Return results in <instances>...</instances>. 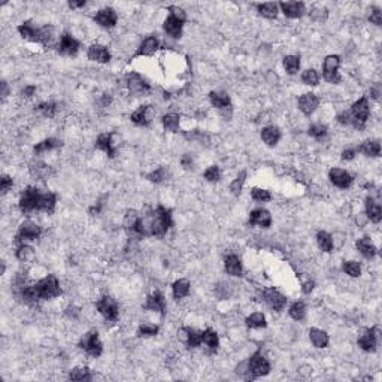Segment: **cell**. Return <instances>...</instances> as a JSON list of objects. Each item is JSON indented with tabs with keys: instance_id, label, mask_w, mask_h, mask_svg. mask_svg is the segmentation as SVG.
Listing matches in <instances>:
<instances>
[{
	"instance_id": "cell-1",
	"label": "cell",
	"mask_w": 382,
	"mask_h": 382,
	"mask_svg": "<svg viewBox=\"0 0 382 382\" xmlns=\"http://www.w3.org/2000/svg\"><path fill=\"white\" fill-rule=\"evenodd\" d=\"M61 294L60 282L54 275H48L35 285L21 287V297L26 303H36L39 300H48Z\"/></svg>"
},
{
	"instance_id": "cell-2",
	"label": "cell",
	"mask_w": 382,
	"mask_h": 382,
	"mask_svg": "<svg viewBox=\"0 0 382 382\" xmlns=\"http://www.w3.org/2000/svg\"><path fill=\"white\" fill-rule=\"evenodd\" d=\"M169 11H170V15L166 18V21L163 24V29L169 36L178 39L182 35V27H184V23H185V12L181 8H176V6H170Z\"/></svg>"
},
{
	"instance_id": "cell-3",
	"label": "cell",
	"mask_w": 382,
	"mask_h": 382,
	"mask_svg": "<svg viewBox=\"0 0 382 382\" xmlns=\"http://www.w3.org/2000/svg\"><path fill=\"white\" fill-rule=\"evenodd\" d=\"M271 372V364L268 361V358L260 352H254L251 357H249V361H248V379H256V378H260V376H265Z\"/></svg>"
},
{
	"instance_id": "cell-4",
	"label": "cell",
	"mask_w": 382,
	"mask_h": 382,
	"mask_svg": "<svg viewBox=\"0 0 382 382\" xmlns=\"http://www.w3.org/2000/svg\"><path fill=\"white\" fill-rule=\"evenodd\" d=\"M349 113H351V118H352V125L357 127V129H363V127L366 125V122H367V119H369V113H370L367 97L366 96L360 97L351 106Z\"/></svg>"
},
{
	"instance_id": "cell-5",
	"label": "cell",
	"mask_w": 382,
	"mask_h": 382,
	"mask_svg": "<svg viewBox=\"0 0 382 382\" xmlns=\"http://www.w3.org/2000/svg\"><path fill=\"white\" fill-rule=\"evenodd\" d=\"M79 348H82L91 357H99L103 351V345L99 340V333L96 330H91L84 334L79 340Z\"/></svg>"
},
{
	"instance_id": "cell-6",
	"label": "cell",
	"mask_w": 382,
	"mask_h": 382,
	"mask_svg": "<svg viewBox=\"0 0 382 382\" xmlns=\"http://www.w3.org/2000/svg\"><path fill=\"white\" fill-rule=\"evenodd\" d=\"M41 191L35 187H27L20 199V209L23 212H32L39 211V200H41Z\"/></svg>"
},
{
	"instance_id": "cell-7",
	"label": "cell",
	"mask_w": 382,
	"mask_h": 382,
	"mask_svg": "<svg viewBox=\"0 0 382 382\" xmlns=\"http://www.w3.org/2000/svg\"><path fill=\"white\" fill-rule=\"evenodd\" d=\"M96 308L99 311V314L108 320V321H116L118 320V315H119V308H118V303L110 297V296H103L97 303H96Z\"/></svg>"
},
{
	"instance_id": "cell-8",
	"label": "cell",
	"mask_w": 382,
	"mask_h": 382,
	"mask_svg": "<svg viewBox=\"0 0 382 382\" xmlns=\"http://www.w3.org/2000/svg\"><path fill=\"white\" fill-rule=\"evenodd\" d=\"M339 66H340V57L339 55H328L326 57L323 63V76L327 82L337 84L340 81L339 76Z\"/></svg>"
},
{
	"instance_id": "cell-9",
	"label": "cell",
	"mask_w": 382,
	"mask_h": 382,
	"mask_svg": "<svg viewBox=\"0 0 382 382\" xmlns=\"http://www.w3.org/2000/svg\"><path fill=\"white\" fill-rule=\"evenodd\" d=\"M41 233H42V230L38 224H35L32 221H26L20 225L15 240L20 243H23L24 240H36V239H39Z\"/></svg>"
},
{
	"instance_id": "cell-10",
	"label": "cell",
	"mask_w": 382,
	"mask_h": 382,
	"mask_svg": "<svg viewBox=\"0 0 382 382\" xmlns=\"http://www.w3.org/2000/svg\"><path fill=\"white\" fill-rule=\"evenodd\" d=\"M125 84L132 94H144L150 91V84L136 72H130L125 76Z\"/></svg>"
},
{
	"instance_id": "cell-11",
	"label": "cell",
	"mask_w": 382,
	"mask_h": 382,
	"mask_svg": "<svg viewBox=\"0 0 382 382\" xmlns=\"http://www.w3.org/2000/svg\"><path fill=\"white\" fill-rule=\"evenodd\" d=\"M263 297L266 300V303L276 312H281L285 305H287V297L284 294H281L278 290L275 288H268L263 291Z\"/></svg>"
},
{
	"instance_id": "cell-12",
	"label": "cell",
	"mask_w": 382,
	"mask_h": 382,
	"mask_svg": "<svg viewBox=\"0 0 382 382\" xmlns=\"http://www.w3.org/2000/svg\"><path fill=\"white\" fill-rule=\"evenodd\" d=\"M249 224H251V225H259V227L268 228V227H271V224H272V217H271L269 211H266V209H263V208L254 209V211H251V214H249Z\"/></svg>"
},
{
	"instance_id": "cell-13",
	"label": "cell",
	"mask_w": 382,
	"mask_h": 382,
	"mask_svg": "<svg viewBox=\"0 0 382 382\" xmlns=\"http://www.w3.org/2000/svg\"><path fill=\"white\" fill-rule=\"evenodd\" d=\"M144 308L147 311H154V312H159V314L164 315V312H166V299H164V296L160 291H156V293H153L151 296L147 297V302H145Z\"/></svg>"
},
{
	"instance_id": "cell-14",
	"label": "cell",
	"mask_w": 382,
	"mask_h": 382,
	"mask_svg": "<svg viewBox=\"0 0 382 382\" xmlns=\"http://www.w3.org/2000/svg\"><path fill=\"white\" fill-rule=\"evenodd\" d=\"M94 20L105 29H112L115 27L116 21H118V15L116 12L112 9V8H105V9H100L96 15H94Z\"/></svg>"
},
{
	"instance_id": "cell-15",
	"label": "cell",
	"mask_w": 382,
	"mask_h": 382,
	"mask_svg": "<svg viewBox=\"0 0 382 382\" xmlns=\"http://www.w3.org/2000/svg\"><path fill=\"white\" fill-rule=\"evenodd\" d=\"M318 103H320V99L314 93H306L299 97V109L308 116L315 112V109L318 108Z\"/></svg>"
},
{
	"instance_id": "cell-16",
	"label": "cell",
	"mask_w": 382,
	"mask_h": 382,
	"mask_svg": "<svg viewBox=\"0 0 382 382\" xmlns=\"http://www.w3.org/2000/svg\"><path fill=\"white\" fill-rule=\"evenodd\" d=\"M328 178H330L331 184L339 188H348V187H351V184L354 181L352 176L343 169H331L328 173Z\"/></svg>"
},
{
	"instance_id": "cell-17",
	"label": "cell",
	"mask_w": 382,
	"mask_h": 382,
	"mask_svg": "<svg viewBox=\"0 0 382 382\" xmlns=\"http://www.w3.org/2000/svg\"><path fill=\"white\" fill-rule=\"evenodd\" d=\"M58 51L64 55H75L79 51V42L69 33H63L58 45Z\"/></svg>"
},
{
	"instance_id": "cell-18",
	"label": "cell",
	"mask_w": 382,
	"mask_h": 382,
	"mask_svg": "<svg viewBox=\"0 0 382 382\" xmlns=\"http://www.w3.org/2000/svg\"><path fill=\"white\" fill-rule=\"evenodd\" d=\"M376 327L366 330V333L358 339V346L366 352H373L376 349Z\"/></svg>"
},
{
	"instance_id": "cell-19",
	"label": "cell",
	"mask_w": 382,
	"mask_h": 382,
	"mask_svg": "<svg viewBox=\"0 0 382 382\" xmlns=\"http://www.w3.org/2000/svg\"><path fill=\"white\" fill-rule=\"evenodd\" d=\"M281 9L285 17L288 18H300L306 11H305V3L302 2H282Z\"/></svg>"
},
{
	"instance_id": "cell-20",
	"label": "cell",
	"mask_w": 382,
	"mask_h": 382,
	"mask_svg": "<svg viewBox=\"0 0 382 382\" xmlns=\"http://www.w3.org/2000/svg\"><path fill=\"white\" fill-rule=\"evenodd\" d=\"M87 55H88V58L91 60V61H96V63H108L109 60H110V54H109V51L103 47V45H91L90 48H88V53H87Z\"/></svg>"
},
{
	"instance_id": "cell-21",
	"label": "cell",
	"mask_w": 382,
	"mask_h": 382,
	"mask_svg": "<svg viewBox=\"0 0 382 382\" xmlns=\"http://www.w3.org/2000/svg\"><path fill=\"white\" fill-rule=\"evenodd\" d=\"M209 100L211 103L218 108L219 110L225 112V110H230L231 109V100H230V96L227 93H217V91H212L209 94Z\"/></svg>"
},
{
	"instance_id": "cell-22",
	"label": "cell",
	"mask_w": 382,
	"mask_h": 382,
	"mask_svg": "<svg viewBox=\"0 0 382 382\" xmlns=\"http://www.w3.org/2000/svg\"><path fill=\"white\" fill-rule=\"evenodd\" d=\"M130 119L136 124V125H148L151 122V106L148 105H142L139 106L130 116Z\"/></svg>"
},
{
	"instance_id": "cell-23",
	"label": "cell",
	"mask_w": 382,
	"mask_h": 382,
	"mask_svg": "<svg viewBox=\"0 0 382 382\" xmlns=\"http://www.w3.org/2000/svg\"><path fill=\"white\" fill-rule=\"evenodd\" d=\"M159 48V39L156 36H148L142 41L139 50L136 51L135 57H142V55H153Z\"/></svg>"
},
{
	"instance_id": "cell-24",
	"label": "cell",
	"mask_w": 382,
	"mask_h": 382,
	"mask_svg": "<svg viewBox=\"0 0 382 382\" xmlns=\"http://www.w3.org/2000/svg\"><path fill=\"white\" fill-rule=\"evenodd\" d=\"M181 340L188 346V348H197L202 345V340H200V333L196 331L194 328H190V327H184L181 330Z\"/></svg>"
},
{
	"instance_id": "cell-25",
	"label": "cell",
	"mask_w": 382,
	"mask_h": 382,
	"mask_svg": "<svg viewBox=\"0 0 382 382\" xmlns=\"http://www.w3.org/2000/svg\"><path fill=\"white\" fill-rule=\"evenodd\" d=\"M200 340H202V345H205L209 352H217V349L219 346V339H218V334L214 330L206 328L205 331H202L200 333Z\"/></svg>"
},
{
	"instance_id": "cell-26",
	"label": "cell",
	"mask_w": 382,
	"mask_h": 382,
	"mask_svg": "<svg viewBox=\"0 0 382 382\" xmlns=\"http://www.w3.org/2000/svg\"><path fill=\"white\" fill-rule=\"evenodd\" d=\"M366 214H367V218L375 224L381 222V219H382V208L372 197L366 199Z\"/></svg>"
},
{
	"instance_id": "cell-27",
	"label": "cell",
	"mask_w": 382,
	"mask_h": 382,
	"mask_svg": "<svg viewBox=\"0 0 382 382\" xmlns=\"http://www.w3.org/2000/svg\"><path fill=\"white\" fill-rule=\"evenodd\" d=\"M224 268H225V272L231 276H240L242 275V262L237 256H234V254H230V256L225 257Z\"/></svg>"
},
{
	"instance_id": "cell-28",
	"label": "cell",
	"mask_w": 382,
	"mask_h": 382,
	"mask_svg": "<svg viewBox=\"0 0 382 382\" xmlns=\"http://www.w3.org/2000/svg\"><path fill=\"white\" fill-rule=\"evenodd\" d=\"M112 133H102L99 135L97 141H96V147L102 151H105L109 157H115V148H113V142H112Z\"/></svg>"
},
{
	"instance_id": "cell-29",
	"label": "cell",
	"mask_w": 382,
	"mask_h": 382,
	"mask_svg": "<svg viewBox=\"0 0 382 382\" xmlns=\"http://www.w3.org/2000/svg\"><path fill=\"white\" fill-rule=\"evenodd\" d=\"M262 139L269 147H275L279 142V139H281V132H279L278 127H275V125L265 127V129L262 130Z\"/></svg>"
},
{
	"instance_id": "cell-30",
	"label": "cell",
	"mask_w": 382,
	"mask_h": 382,
	"mask_svg": "<svg viewBox=\"0 0 382 382\" xmlns=\"http://www.w3.org/2000/svg\"><path fill=\"white\" fill-rule=\"evenodd\" d=\"M357 249L361 252V256L366 259H373L376 256V246L369 237H361L357 240Z\"/></svg>"
},
{
	"instance_id": "cell-31",
	"label": "cell",
	"mask_w": 382,
	"mask_h": 382,
	"mask_svg": "<svg viewBox=\"0 0 382 382\" xmlns=\"http://www.w3.org/2000/svg\"><path fill=\"white\" fill-rule=\"evenodd\" d=\"M357 150H358V153H363L367 157H379L381 156V144H379V141H366Z\"/></svg>"
},
{
	"instance_id": "cell-32",
	"label": "cell",
	"mask_w": 382,
	"mask_h": 382,
	"mask_svg": "<svg viewBox=\"0 0 382 382\" xmlns=\"http://www.w3.org/2000/svg\"><path fill=\"white\" fill-rule=\"evenodd\" d=\"M309 339L317 348H326L328 345V334L320 328H311L309 330Z\"/></svg>"
},
{
	"instance_id": "cell-33",
	"label": "cell",
	"mask_w": 382,
	"mask_h": 382,
	"mask_svg": "<svg viewBox=\"0 0 382 382\" xmlns=\"http://www.w3.org/2000/svg\"><path fill=\"white\" fill-rule=\"evenodd\" d=\"M57 205V194L54 193H42L39 200V211L53 212Z\"/></svg>"
},
{
	"instance_id": "cell-34",
	"label": "cell",
	"mask_w": 382,
	"mask_h": 382,
	"mask_svg": "<svg viewBox=\"0 0 382 382\" xmlns=\"http://www.w3.org/2000/svg\"><path fill=\"white\" fill-rule=\"evenodd\" d=\"M18 32L24 39L33 41V42H39V29H35L32 26V23H23L18 26Z\"/></svg>"
},
{
	"instance_id": "cell-35",
	"label": "cell",
	"mask_w": 382,
	"mask_h": 382,
	"mask_svg": "<svg viewBox=\"0 0 382 382\" xmlns=\"http://www.w3.org/2000/svg\"><path fill=\"white\" fill-rule=\"evenodd\" d=\"M317 243L320 246V249H323L324 252H331L333 251V237L327 233V231H318L317 233Z\"/></svg>"
},
{
	"instance_id": "cell-36",
	"label": "cell",
	"mask_w": 382,
	"mask_h": 382,
	"mask_svg": "<svg viewBox=\"0 0 382 382\" xmlns=\"http://www.w3.org/2000/svg\"><path fill=\"white\" fill-rule=\"evenodd\" d=\"M163 127L167 130V132H178L179 129V122H181V116L176 115V113H169V115H164L163 119Z\"/></svg>"
},
{
	"instance_id": "cell-37",
	"label": "cell",
	"mask_w": 382,
	"mask_h": 382,
	"mask_svg": "<svg viewBox=\"0 0 382 382\" xmlns=\"http://www.w3.org/2000/svg\"><path fill=\"white\" fill-rule=\"evenodd\" d=\"M257 11L262 17L273 20L278 15V5L276 3H260V5H257Z\"/></svg>"
},
{
	"instance_id": "cell-38",
	"label": "cell",
	"mask_w": 382,
	"mask_h": 382,
	"mask_svg": "<svg viewBox=\"0 0 382 382\" xmlns=\"http://www.w3.org/2000/svg\"><path fill=\"white\" fill-rule=\"evenodd\" d=\"M173 297L175 299H182L190 294V282L187 279H179L173 284Z\"/></svg>"
},
{
	"instance_id": "cell-39",
	"label": "cell",
	"mask_w": 382,
	"mask_h": 382,
	"mask_svg": "<svg viewBox=\"0 0 382 382\" xmlns=\"http://www.w3.org/2000/svg\"><path fill=\"white\" fill-rule=\"evenodd\" d=\"M246 326L249 328H263L266 327V317L262 312H254L246 318Z\"/></svg>"
},
{
	"instance_id": "cell-40",
	"label": "cell",
	"mask_w": 382,
	"mask_h": 382,
	"mask_svg": "<svg viewBox=\"0 0 382 382\" xmlns=\"http://www.w3.org/2000/svg\"><path fill=\"white\" fill-rule=\"evenodd\" d=\"M60 147H61V141L50 138V139H45V141L39 142L35 147V153L41 154V153H45V151H50V150H55V148H60Z\"/></svg>"
},
{
	"instance_id": "cell-41",
	"label": "cell",
	"mask_w": 382,
	"mask_h": 382,
	"mask_svg": "<svg viewBox=\"0 0 382 382\" xmlns=\"http://www.w3.org/2000/svg\"><path fill=\"white\" fill-rule=\"evenodd\" d=\"M69 379L78 381V382H81V381H90V379H91V372H90L88 367H75V369L70 370Z\"/></svg>"
},
{
	"instance_id": "cell-42",
	"label": "cell",
	"mask_w": 382,
	"mask_h": 382,
	"mask_svg": "<svg viewBox=\"0 0 382 382\" xmlns=\"http://www.w3.org/2000/svg\"><path fill=\"white\" fill-rule=\"evenodd\" d=\"M288 314H290V317H291L293 320H296V321L303 320L305 315H306V306H305V303H303V302H294V303L290 306Z\"/></svg>"
},
{
	"instance_id": "cell-43",
	"label": "cell",
	"mask_w": 382,
	"mask_h": 382,
	"mask_svg": "<svg viewBox=\"0 0 382 382\" xmlns=\"http://www.w3.org/2000/svg\"><path fill=\"white\" fill-rule=\"evenodd\" d=\"M17 259H18L20 262H30V260H33V259H35V251H33V248L29 246V245L21 243V245L18 246V249H17Z\"/></svg>"
},
{
	"instance_id": "cell-44",
	"label": "cell",
	"mask_w": 382,
	"mask_h": 382,
	"mask_svg": "<svg viewBox=\"0 0 382 382\" xmlns=\"http://www.w3.org/2000/svg\"><path fill=\"white\" fill-rule=\"evenodd\" d=\"M284 67L290 75H294L300 69V58L297 55H288L284 58Z\"/></svg>"
},
{
	"instance_id": "cell-45",
	"label": "cell",
	"mask_w": 382,
	"mask_h": 382,
	"mask_svg": "<svg viewBox=\"0 0 382 382\" xmlns=\"http://www.w3.org/2000/svg\"><path fill=\"white\" fill-rule=\"evenodd\" d=\"M36 109L44 116L53 118L55 115V112H57V103H54V102H42V103H39V106Z\"/></svg>"
},
{
	"instance_id": "cell-46",
	"label": "cell",
	"mask_w": 382,
	"mask_h": 382,
	"mask_svg": "<svg viewBox=\"0 0 382 382\" xmlns=\"http://www.w3.org/2000/svg\"><path fill=\"white\" fill-rule=\"evenodd\" d=\"M343 272L349 275L351 278H358L361 275V266L357 262H345L343 263Z\"/></svg>"
},
{
	"instance_id": "cell-47",
	"label": "cell",
	"mask_w": 382,
	"mask_h": 382,
	"mask_svg": "<svg viewBox=\"0 0 382 382\" xmlns=\"http://www.w3.org/2000/svg\"><path fill=\"white\" fill-rule=\"evenodd\" d=\"M157 333H159V327L154 324H148V323L141 324L138 328V334L141 337H151V336H156Z\"/></svg>"
},
{
	"instance_id": "cell-48",
	"label": "cell",
	"mask_w": 382,
	"mask_h": 382,
	"mask_svg": "<svg viewBox=\"0 0 382 382\" xmlns=\"http://www.w3.org/2000/svg\"><path fill=\"white\" fill-rule=\"evenodd\" d=\"M302 81H303V84H306V85H318V82H320V76H318V73H317V70H314V69H308V70H305L303 72V75H302Z\"/></svg>"
},
{
	"instance_id": "cell-49",
	"label": "cell",
	"mask_w": 382,
	"mask_h": 382,
	"mask_svg": "<svg viewBox=\"0 0 382 382\" xmlns=\"http://www.w3.org/2000/svg\"><path fill=\"white\" fill-rule=\"evenodd\" d=\"M251 197L256 202H269L272 199V196H271V193L268 190L257 188V187L251 190Z\"/></svg>"
},
{
	"instance_id": "cell-50",
	"label": "cell",
	"mask_w": 382,
	"mask_h": 382,
	"mask_svg": "<svg viewBox=\"0 0 382 382\" xmlns=\"http://www.w3.org/2000/svg\"><path fill=\"white\" fill-rule=\"evenodd\" d=\"M309 136L315 138V139H321L327 135V127L323 125V124H314L309 127Z\"/></svg>"
},
{
	"instance_id": "cell-51",
	"label": "cell",
	"mask_w": 382,
	"mask_h": 382,
	"mask_svg": "<svg viewBox=\"0 0 382 382\" xmlns=\"http://www.w3.org/2000/svg\"><path fill=\"white\" fill-rule=\"evenodd\" d=\"M203 176H205V179L209 181V182H218V181L221 179V170H219V167H217V166H211V167H208V169L205 170Z\"/></svg>"
},
{
	"instance_id": "cell-52",
	"label": "cell",
	"mask_w": 382,
	"mask_h": 382,
	"mask_svg": "<svg viewBox=\"0 0 382 382\" xmlns=\"http://www.w3.org/2000/svg\"><path fill=\"white\" fill-rule=\"evenodd\" d=\"M30 172H32V175L36 176V178H45V176L48 175L50 169H48V166L44 164V163H36V164H32Z\"/></svg>"
},
{
	"instance_id": "cell-53",
	"label": "cell",
	"mask_w": 382,
	"mask_h": 382,
	"mask_svg": "<svg viewBox=\"0 0 382 382\" xmlns=\"http://www.w3.org/2000/svg\"><path fill=\"white\" fill-rule=\"evenodd\" d=\"M245 178H246V173L245 172H240L239 173V176L231 182V185H230V190H231V193L234 194V196H237V194H240V190H242V185L245 184Z\"/></svg>"
},
{
	"instance_id": "cell-54",
	"label": "cell",
	"mask_w": 382,
	"mask_h": 382,
	"mask_svg": "<svg viewBox=\"0 0 382 382\" xmlns=\"http://www.w3.org/2000/svg\"><path fill=\"white\" fill-rule=\"evenodd\" d=\"M151 182H156V184H160L162 181L166 179V169L164 167H159L157 170H153L151 173H148L147 176Z\"/></svg>"
},
{
	"instance_id": "cell-55",
	"label": "cell",
	"mask_w": 382,
	"mask_h": 382,
	"mask_svg": "<svg viewBox=\"0 0 382 382\" xmlns=\"http://www.w3.org/2000/svg\"><path fill=\"white\" fill-rule=\"evenodd\" d=\"M369 21L373 23L375 26H381L382 24V15H381V9L378 8H372L370 14H369Z\"/></svg>"
},
{
	"instance_id": "cell-56",
	"label": "cell",
	"mask_w": 382,
	"mask_h": 382,
	"mask_svg": "<svg viewBox=\"0 0 382 382\" xmlns=\"http://www.w3.org/2000/svg\"><path fill=\"white\" fill-rule=\"evenodd\" d=\"M12 178L11 176H8V175H3L2 176V179H0V188H2V191L3 193H6L9 188H12Z\"/></svg>"
},
{
	"instance_id": "cell-57",
	"label": "cell",
	"mask_w": 382,
	"mask_h": 382,
	"mask_svg": "<svg viewBox=\"0 0 382 382\" xmlns=\"http://www.w3.org/2000/svg\"><path fill=\"white\" fill-rule=\"evenodd\" d=\"M337 119H339V122L343 124V125L352 124V118H351V113H349V112H342V113L337 116Z\"/></svg>"
},
{
	"instance_id": "cell-58",
	"label": "cell",
	"mask_w": 382,
	"mask_h": 382,
	"mask_svg": "<svg viewBox=\"0 0 382 382\" xmlns=\"http://www.w3.org/2000/svg\"><path fill=\"white\" fill-rule=\"evenodd\" d=\"M181 164H182L184 169H191V166H193V159H191V156L185 154V156L181 159Z\"/></svg>"
},
{
	"instance_id": "cell-59",
	"label": "cell",
	"mask_w": 382,
	"mask_h": 382,
	"mask_svg": "<svg viewBox=\"0 0 382 382\" xmlns=\"http://www.w3.org/2000/svg\"><path fill=\"white\" fill-rule=\"evenodd\" d=\"M355 153H357V150H352V148H348V150H345L343 153H342V159L343 160H352L354 157H355Z\"/></svg>"
},
{
	"instance_id": "cell-60",
	"label": "cell",
	"mask_w": 382,
	"mask_h": 382,
	"mask_svg": "<svg viewBox=\"0 0 382 382\" xmlns=\"http://www.w3.org/2000/svg\"><path fill=\"white\" fill-rule=\"evenodd\" d=\"M35 91H36V87H35V85H29V87H26V88H24L23 94H24L26 97H32Z\"/></svg>"
},
{
	"instance_id": "cell-61",
	"label": "cell",
	"mask_w": 382,
	"mask_h": 382,
	"mask_svg": "<svg viewBox=\"0 0 382 382\" xmlns=\"http://www.w3.org/2000/svg\"><path fill=\"white\" fill-rule=\"evenodd\" d=\"M312 290H314V282H312V281H308V282L303 284V293L309 294Z\"/></svg>"
},
{
	"instance_id": "cell-62",
	"label": "cell",
	"mask_w": 382,
	"mask_h": 382,
	"mask_svg": "<svg viewBox=\"0 0 382 382\" xmlns=\"http://www.w3.org/2000/svg\"><path fill=\"white\" fill-rule=\"evenodd\" d=\"M69 6L72 9H76V8H84L85 6V2L84 0H81V2H69Z\"/></svg>"
}]
</instances>
